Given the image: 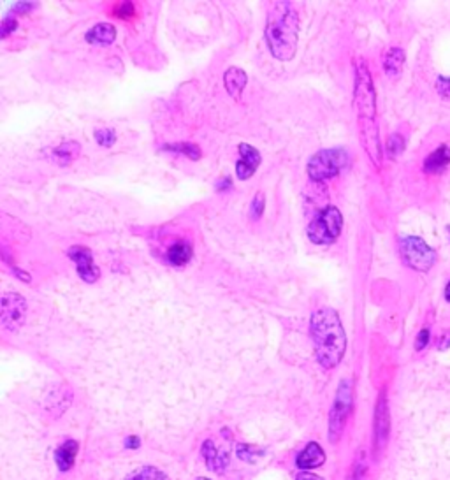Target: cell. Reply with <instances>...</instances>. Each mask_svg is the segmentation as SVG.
<instances>
[{
    "mask_svg": "<svg viewBox=\"0 0 450 480\" xmlns=\"http://www.w3.org/2000/svg\"><path fill=\"white\" fill-rule=\"evenodd\" d=\"M399 251L403 263L412 269L420 271V273L431 269L436 260L435 250L426 241L415 236L403 238L399 241Z\"/></svg>",
    "mask_w": 450,
    "mask_h": 480,
    "instance_id": "8992f818",
    "label": "cell"
},
{
    "mask_svg": "<svg viewBox=\"0 0 450 480\" xmlns=\"http://www.w3.org/2000/svg\"><path fill=\"white\" fill-rule=\"evenodd\" d=\"M27 317V301L18 292H6L2 297V326L8 331H18Z\"/></svg>",
    "mask_w": 450,
    "mask_h": 480,
    "instance_id": "ba28073f",
    "label": "cell"
},
{
    "mask_svg": "<svg viewBox=\"0 0 450 480\" xmlns=\"http://www.w3.org/2000/svg\"><path fill=\"white\" fill-rule=\"evenodd\" d=\"M67 256L76 264V271L80 278L87 283H96L99 280V267L93 264V256L90 248L87 247H73L69 248Z\"/></svg>",
    "mask_w": 450,
    "mask_h": 480,
    "instance_id": "9c48e42d",
    "label": "cell"
},
{
    "mask_svg": "<svg viewBox=\"0 0 450 480\" xmlns=\"http://www.w3.org/2000/svg\"><path fill=\"white\" fill-rule=\"evenodd\" d=\"M231 187H233V179H231V176H225V178L218 179V181H217V190L218 192L229 190Z\"/></svg>",
    "mask_w": 450,
    "mask_h": 480,
    "instance_id": "1f68e13d",
    "label": "cell"
},
{
    "mask_svg": "<svg viewBox=\"0 0 450 480\" xmlns=\"http://www.w3.org/2000/svg\"><path fill=\"white\" fill-rule=\"evenodd\" d=\"M246 81H249L246 80V74L240 67H229L224 74V85L233 99H240L244 87H246Z\"/></svg>",
    "mask_w": 450,
    "mask_h": 480,
    "instance_id": "9a60e30c",
    "label": "cell"
},
{
    "mask_svg": "<svg viewBox=\"0 0 450 480\" xmlns=\"http://www.w3.org/2000/svg\"><path fill=\"white\" fill-rule=\"evenodd\" d=\"M264 206H266V201H264V194H257L253 197L252 206H250V215H252L253 220H259L264 213Z\"/></svg>",
    "mask_w": 450,
    "mask_h": 480,
    "instance_id": "4316f807",
    "label": "cell"
},
{
    "mask_svg": "<svg viewBox=\"0 0 450 480\" xmlns=\"http://www.w3.org/2000/svg\"><path fill=\"white\" fill-rule=\"evenodd\" d=\"M348 162H350V155L345 148L321 150L309 159L306 171L313 181H324V179L340 175L347 168Z\"/></svg>",
    "mask_w": 450,
    "mask_h": 480,
    "instance_id": "277c9868",
    "label": "cell"
},
{
    "mask_svg": "<svg viewBox=\"0 0 450 480\" xmlns=\"http://www.w3.org/2000/svg\"><path fill=\"white\" fill-rule=\"evenodd\" d=\"M96 141L99 143L100 146H113V143L116 141V134L115 130L111 129H99L96 130Z\"/></svg>",
    "mask_w": 450,
    "mask_h": 480,
    "instance_id": "cb8c5ba5",
    "label": "cell"
},
{
    "mask_svg": "<svg viewBox=\"0 0 450 480\" xmlns=\"http://www.w3.org/2000/svg\"><path fill=\"white\" fill-rule=\"evenodd\" d=\"M309 335L322 368L332 370L340 364L347 350V335L340 315L334 310L321 308L313 313L309 319Z\"/></svg>",
    "mask_w": 450,
    "mask_h": 480,
    "instance_id": "6da1fadb",
    "label": "cell"
},
{
    "mask_svg": "<svg viewBox=\"0 0 450 480\" xmlns=\"http://www.w3.org/2000/svg\"><path fill=\"white\" fill-rule=\"evenodd\" d=\"M35 8V4L34 2H18V4L12 8V11H16V12H27V11H30V9H34Z\"/></svg>",
    "mask_w": 450,
    "mask_h": 480,
    "instance_id": "d6a6232c",
    "label": "cell"
},
{
    "mask_svg": "<svg viewBox=\"0 0 450 480\" xmlns=\"http://www.w3.org/2000/svg\"><path fill=\"white\" fill-rule=\"evenodd\" d=\"M436 88H438V94L443 99H450V78H438Z\"/></svg>",
    "mask_w": 450,
    "mask_h": 480,
    "instance_id": "f1b7e54d",
    "label": "cell"
},
{
    "mask_svg": "<svg viewBox=\"0 0 450 480\" xmlns=\"http://www.w3.org/2000/svg\"><path fill=\"white\" fill-rule=\"evenodd\" d=\"M113 15L120 19H130L134 15H136L134 2H122V4H118L115 9H113Z\"/></svg>",
    "mask_w": 450,
    "mask_h": 480,
    "instance_id": "484cf974",
    "label": "cell"
},
{
    "mask_svg": "<svg viewBox=\"0 0 450 480\" xmlns=\"http://www.w3.org/2000/svg\"><path fill=\"white\" fill-rule=\"evenodd\" d=\"M296 480H324V479L318 475H313V473H301V475L296 477Z\"/></svg>",
    "mask_w": 450,
    "mask_h": 480,
    "instance_id": "836d02e7",
    "label": "cell"
},
{
    "mask_svg": "<svg viewBox=\"0 0 450 480\" xmlns=\"http://www.w3.org/2000/svg\"><path fill=\"white\" fill-rule=\"evenodd\" d=\"M127 480H169V477L164 472H161V470L153 468V466H146V468H141L139 472L130 475Z\"/></svg>",
    "mask_w": 450,
    "mask_h": 480,
    "instance_id": "44dd1931",
    "label": "cell"
},
{
    "mask_svg": "<svg viewBox=\"0 0 450 480\" xmlns=\"http://www.w3.org/2000/svg\"><path fill=\"white\" fill-rule=\"evenodd\" d=\"M404 64V51L401 48H390L384 60V69L389 76H397Z\"/></svg>",
    "mask_w": 450,
    "mask_h": 480,
    "instance_id": "d6986e66",
    "label": "cell"
},
{
    "mask_svg": "<svg viewBox=\"0 0 450 480\" xmlns=\"http://www.w3.org/2000/svg\"><path fill=\"white\" fill-rule=\"evenodd\" d=\"M450 164V145H442L435 152L429 153L427 159L424 160V171L427 175H436L442 172L447 166Z\"/></svg>",
    "mask_w": 450,
    "mask_h": 480,
    "instance_id": "7c38bea8",
    "label": "cell"
},
{
    "mask_svg": "<svg viewBox=\"0 0 450 480\" xmlns=\"http://www.w3.org/2000/svg\"><path fill=\"white\" fill-rule=\"evenodd\" d=\"M197 480H210V479H204V477H201V479H197Z\"/></svg>",
    "mask_w": 450,
    "mask_h": 480,
    "instance_id": "8d00e7d4",
    "label": "cell"
},
{
    "mask_svg": "<svg viewBox=\"0 0 450 480\" xmlns=\"http://www.w3.org/2000/svg\"><path fill=\"white\" fill-rule=\"evenodd\" d=\"M298 12L290 2H275L266 25L267 48L280 62H289L298 50Z\"/></svg>",
    "mask_w": 450,
    "mask_h": 480,
    "instance_id": "7a4b0ae2",
    "label": "cell"
},
{
    "mask_svg": "<svg viewBox=\"0 0 450 480\" xmlns=\"http://www.w3.org/2000/svg\"><path fill=\"white\" fill-rule=\"evenodd\" d=\"M429 338H431V332H429V329H422V331L419 332V336H417V343H415L417 350H422L427 343H429Z\"/></svg>",
    "mask_w": 450,
    "mask_h": 480,
    "instance_id": "4dcf8cb0",
    "label": "cell"
},
{
    "mask_svg": "<svg viewBox=\"0 0 450 480\" xmlns=\"http://www.w3.org/2000/svg\"><path fill=\"white\" fill-rule=\"evenodd\" d=\"M80 153V145L78 143H64V145L58 146L57 150H55V155H57V159H64V162L62 164H67V162H71V160L74 159V157Z\"/></svg>",
    "mask_w": 450,
    "mask_h": 480,
    "instance_id": "7402d4cb",
    "label": "cell"
},
{
    "mask_svg": "<svg viewBox=\"0 0 450 480\" xmlns=\"http://www.w3.org/2000/svg\"><path fill=\"white\" fill-rule=\"evenodd\" d=\"M162 150H165V152L183 153V155H187L188 159L192 160H199L202 157L201 148H199L197 145H194V143H172V145H165Z\"/></svg>",
    "mask_w": 450,
    "mask_h": 480,
    "instance_id": "ffe728a7",
    "label": "cell"
},
{
    "mask_svg": "<svg viewBox=\"0 0 450 480\" xmlns=\"http://www.w3.org/2000/svg\"><path fill=\"white\" fill-rule=\"evenodd\" d=\"M116 39V28L111 23H97L87 32V41L96 46H109Z\"/></svg>",
    "mask_w": 450,
    "mask_h": 480,
    "instance_id": "5bb4252c",
    "label": "cell"
},
{
    "mask_svg": "<svg viewBox=\"0 0 450 480\" xmlns=\"http://www.w3.org/2000/svg\"><path fill=\"white\" fill-rule=\"evenodd\" d=\"M449 234H450V227H449Z\"/></svg>",
    "mask_w": 450,
    "mask_h": 480,
    "instance_id": "74e56055",
    "label": "cell"
},
{
    "mask_svg": "<svg viewBox=\"0 0 450 480\" xmlns=\"http://www.w3.org/2000/svg\"><path fill=\"white\" fill-rule=\"evenodd\" d=\"M125 445L129 447V449H138V447H139V438H136V436H132V438L127 440Z\"/></svg>",
    "mask_w": 450,
    "mask_h": 480,
    "instance_id": "e575fe53",
    "label": "cell"
},
{
    "mask_svg": "<svg viewBox=\"0 0 450 480\" xmlns=\"http://www.w3.org/2000/svg\"><path fill=\"white\" fill-rule=\"evenodd\" d=\"M389 407H387L386 391H381L377 401V410H375V450L377 454L386 447L389 438Z\"/></svg>",
    "mask_w": 450,
    "mask_h": 480,
    "instance_id": "30bf717a",
    "label": "cell"
},
{
    "mask_svg": "<svg viewBox=\"0 0 450 480\" xmlns=\"http://www.w3.org/2000/svg\"><path fill=\"white\" fill-rule=\"evenodd\" d=\"M260 153L253 146L241 143L240 145V160L236 164V175L240 179H249L255 175L257 168L260 166Z\"/></svg>",
    "mask_w": 450,
    "mask_h": 480,
    "instance_id": "8fae6325",
    "label": "cell"
},
{
    "mask_svg": "<svg viewBox=\"0 0 450 480\" xmlns=\"http://www.w3.org/2000/svg\"><path fill=\"white\" fill-rule=\"evenodd\" d=\"M325 461V454L322 450V447L317 442H312L303 449V452L298 456V466L299 468H318L322 463Z\"/></svg>",
    "mask_w": 450,
    "mask_h": 480,
    "instance_id": "4fadbf2b",
    "label": "cell"
},
{
    "mask_svg": "<svg viewBox=\"0 0 450 480\" xmlns=\"http://www.w3.org/2000/svg\"><path fill=\"white\" fill-rule=\"evenodd\" d=\"M343 227V215L336 206L318 211L308 225V238L313 245H331L338 240Z\"/></svg>",
    "mask_w": 450,
    "mask_h": 480,
    "instance_id": "5b68a950",
    "label": "cell"
},
{
    "mask_svg": "<svg viewBox=\"0 0 450 480\" xmlns=\"http://www.w3.org/2000/svg\"><path fill=\"white\" fill-rule=\"evenodd\" d=\"M364 473H366V465H364L363 459H357V463H355L354 470H352L350 473V479L348 480H363Z\"/></svg>",
    "mask_w": 450,
    "mask_h": 480,
    "instance_id": "f546056e",
    "label": "cell"
},
{
    "mask_svg": "<svg viewBox=\"0 0 450 480\" xmlns=\"http://www.w3.org/2000/svg\"><path fill=\"white\" fill-rule=\"evenodd\" d=\"M16 27H18L16 18H4V21H2V28H0V37L6 39L9 34H12V32L16 30Z\"/></svg>",
    "mask_w": 450,
    "mask_h": 480,
    "instance_id": "83f0119b",
    "label": "cell"
},
{
    "mask_svg": "<svg viewBox=\"0 0 450 480\" xmlns=\"http://www.w3.org/2000/svg\"><path fill=\"white\" fill-rule=\"evenodd\" d=\"M202 456L206 457L208 466H210L211 470H215V472H222V470H225L227 468V463H229L227 454L218 452V449L215 447V443L211 442V440L204 442V445H202Z\"/></svg>",
    "mask_w": 450,
    "mask_h": 480,
    "instance_id": "ac0fdd59",
    "label": "cell"
},
{
    "mask_svg": "<svg viewBox=\"0 0 450 480\" xmlns=\"http://www.w3.org/2000/svg\"><path fill=\"white\" fill-rule=\"evenodd\" d=\"M355 107L359 113L361 129L377 127L375 116H377V97H375L373 81H371L370 71L364 64L357 67V78H355Z\"/></svg>",
    "mask_w": 450,
    "mask_h": 480,
    "instance_id": "3957f363",
    "label": "cell"
},
{
    "mask_svg": "<svg viewBox=\"0 0 450 480\" xmlns=\"http://www.w3.org/2000/svg\"><path fill=\"white\" fill-rule=\"evenodd\" d=\"M352 410V384L348 380H343L336 391L334 407L331 410L329 417V438L331 442H336L343 433V427L347 424L348 414Z\"/></svg>",
    "mask_w": 450,
    "mask_h": 480,
    "instance_id": "52a82bcc",
    "label": "cell"
},
{
    "mask_svg": "<svg viewBox=\"0 0 450 480\" xmlns=\"http://www.w3.org/2000/svg\"><path fill=\"white\" fill-rule=\"evenodd\" d=\"M192 245L188 241H176L169 247L168 250V260L172 266H185L188 260L192 259Z\"/></svg>",
    "mask_w": 450,
    "mask_h": 480,
    "instance_id": "e0dca14e",
    "label": "cell"
},
{
    "mask_svg": "<svg viewBox=\"0 0 450 480\" xmlns=\"http://www.w3.org/2000/svg\"><path fill=\"white\" fill-rule=\"evenodd\" d=\"M445 299L450 303V282L447 283V287H445Z\"/></svg>",
    "mask_w": 450,
    "mask_h": 480,
    "instance_id": "d590c367",
    "label": "cell"
},
{
    "mask_svg": "<svg viewBox=\"0 0 450 480\" xmlns=\"http://www.w3.org/2000/svg\"><path fill=\"white\" fill-rule=\"evenodd\" d=\"M404 150V137L401 134H393L387 141V155L390 159H396L401 152Z\"/></svg>",
    "mask_w": 450,
    "mask_h": 480,
    "instance_id": "603a6c76",
    "label": "cell"
},
{
    "mask_svg": "<svg viewBox=\"0 0 450 480\" xmlns=\"http://www.w3.org/2000/svg\"><path fill=\"white\" fill-rule=\"evenodd\" d=\"M78 456V442L74 440H67V442L62 443L60 447L55 452V459H57V465L62 472H67V470L73 468L74 461H76Z\"/></svg>",
    "mask_w": 450,
    "mask_h": 480,
    "instance_id": "2e32d148",
    "label": "cell"
},
{
    "mask_svg": "<svg viewBox=\"0 0 450 480\" xmlns=\"http://www.w3.org/2000/svg\"><path fill=\"white\" fill-rule=\"evenodd\" d=\"M237 456L243 459V461L246 463H255L257 459H259L260 456H262V452L257 449H253V447L250 445H240L237 447Z\"/></svg>",
    "mask_w": 450,
    "mask_h": 480,
    "instance_id": "d4e9b609",
    "label": "cell"
}]
</instances>
